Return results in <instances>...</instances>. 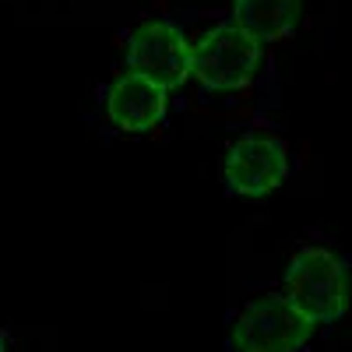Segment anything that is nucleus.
<instances>
[{
  "mask_svg": "<svg viewBox=\"0 0 352 352\" xmlns=\"http://www.w3.org/2000/svg\"><path fill=\"white\" fill-rule=\"evenodd\" d=\"M285 148L275 138L250 134L240 138L226 155V184L240 197H268L282 180H285Z\"/></svg>",
  "mask_w": 352,
  "mask_h": 352,
  "instance_id": "obj_5",
  "label": "nucleus"
},
{
  "mask_svg": "<svg viewBox=\"0 0 352 352\" xmlns=\"http://www.w3.org/2000/svg\"><path fill=\"white\" fill-rule=\"evenodd\" d=\"M127 71L173 92L194 78V43L169 21H144L127 39Z\"/></svg>",
  "mask_w": 352,
  "mask_h": 352,
  "instance_id": "obj_3",
  "label": "nucleus"
},
{
  "mask_svg": "<svg viewBox=\"0 0 352 352\" xmlns=\"http://www.w3.org/2000/svg\"><path fill=\"white\" fill-rule=\"evenodd\" d=\"M303 0H232V25L261 43H278L300 25Z\"/></svg>",
  "mask_w": 352,
  "mask_h": 352,
  "instance_id": "obj_7",
  "label": "nucleus"
},
{
  "mask_svg": "<svg viewBox=\"0 0 352 352\" xmlns=\"http://www.w3.org/2000/svg\"><path fill=\"white\" fill-rule=\"evenodd\" d=\"M317 324L289 296H264L240 314L232 345L240 352H296Z\"/></svg>",
  "mask_w": 352,
  "mask_h": 352,
  "instance_id": "obj_4",
  "label": "nucleus"
},
{
  "mask_svg": "<svg viewBox=\"0 0 352 352\" xmlns=\"http://www.w3.org/2000/svg\"><path fill=\"white\" fill-rule=\"evenodd\" d=\"M261 46L240 25H215L194 43V78L208 92H240L261 67Z\"/></svg>",
  "mask_w": 352,
  "mask_h": 352,
  "instance_id": "obj_2",
  "label": "nucleus"
},
{
  "mask_svg": "<svg viewBox=\"0 0 352 352\" xmlns=\"http://www.w3.org/2000/svg\"><path fill=\"white\" fill-rule=\"evenodd\" d=\"M166 109H169V88L141 78L134 71L120 74L109 85L106 113H109V120L120 131H131V134L152 131L166 116Z\"/></svg>",
  "mask_w": 352,
  "mask_h": 352,
  "instance_id": "obj_6",
  "label": "nucleus"
},
{
  "mask_svg": "<svg viewBox=\"0 0 352 352\" xmlns=\"http://www.w3.org/2000/svg\"><path fill=\"white\" fill-rule=\"evenodd\" d=\"M285 296L314 324H331V320L345 314L349 296H352V278H349L345 261L324 247L300 250L285 272Z\"/></svg>",
  "mask_w": 352,
  "mask_h": 352,
  "instance_id": "obj_1",
  "label": "nucleus"
}]
</instances>
